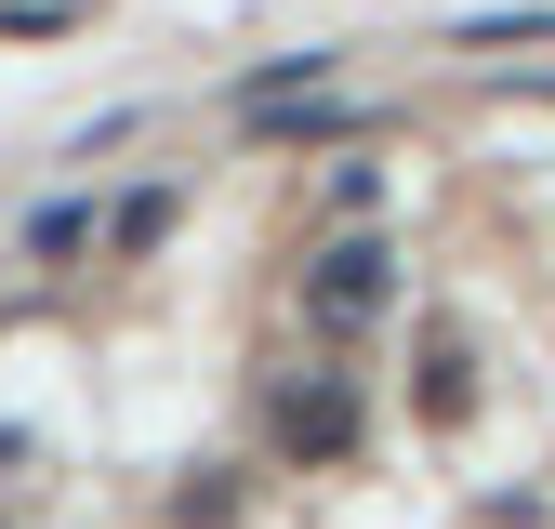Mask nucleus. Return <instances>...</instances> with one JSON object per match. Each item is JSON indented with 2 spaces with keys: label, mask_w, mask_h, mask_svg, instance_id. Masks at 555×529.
I'll return each mask as SVG.
<instances>
[{
  "label": "nucleus",
  "mask_w": 555,
  "mask_h": 529,
  "mask_svg": "<svg viewBox=\"0 0 555 529\" xmlns=\"http://www.w3.org/2000/svg\"><path fill=\"white\" fill-rule=\"evenodd\" d=\"M305 305H318L331 331H358V318H384V305H397V264H384V238H344V251H318V279H305Z\"/></svg>",
  "instance_id": "f257e3e1"
},
{
  "label": "nucleus",
  "mask_w": 555,
  "mask_h": 529,
  "mask_svg": "<svg viewBox=\"0 0 555 529\" xmlns=\"http://www.w3.org/2000/svg\"><path fill=\"white\" fill-rule=\"evenodd\" d=\"M93 238V212H80V198H53V212H27V251H80Z\"/></svg>",
  "instance_id": "f03ea898"
}]
</instances>
